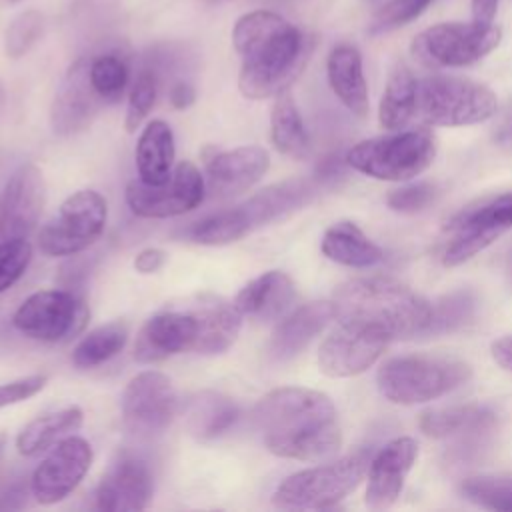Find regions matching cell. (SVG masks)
<instances>
[{
  "label": "cell",
  "instance_id": "7c38bea8",
  "mask_svg": "<svg viewBox=\"0 0 512 512\" xmlns=\"http://www.w3.org/2000/svg\"><path fill=\"white\" fill-rule=\"evenodd\" d=\"M204 194L202 172L190 160H182L160 184H146L140 178L128 182L126 204L140 218H172L198 208Z\"/></svg>",
  "mask_w": 512,
  "mask_h": 512
},
{
  "label": "cell",
  "instance_id": "83f0119b",
  "mask_svg": "<svg viewBox=\"0 0 512 512\" xmlns=\"http://www.w3.org/2000/svg\"><path fill=\"white\" fill-rule=\"evenodd\" d=\"M174 134L164 120H152L136 142V172L146 184L164 182L174 168Z\"/></svg>",
  "mask_w": 512,
  "mask_h": 512
},
{
  "label": "cell",
  "instance_id": "7bdbcfd3",
  "mask_svg": "<svg viewBox=\"0 0 512 512\" xmlns=\"http://www.w3.org/2000/svg\"><path fill=\"white\" fill-rule=\"evenodd\" d=\"M436 198V186L430 182H416L396 188L388 194L386 204L402 214H414L430 206Z\"/></svg>",
  "mask_w": 512,
  "mask_h": 512
},
{
  "label": "cell",
  "instance_id": "b9f144b4",
  "mask_svg": "<svg viewBox=\"0 0 512 512\" xmlns=\"http://www.w3.org/2000/svg\"><path fill=\"white\" fill-rule=\"evenodd\" d=\"M32 246L26 238H16L0 244V292L8 290L28 268Z\"/></svg>",
  "mask_w": 512,
  "mask_h": 512
},
{
  "label": "cell",
  "instance_id": "603a6c76",
  "mask_svg": "<svg viewBox=\"0 0 512 512\" xmlns=\"http://www.w3.org/2000/svg\"><path fill=\"white\" fill-rule=\"evenodd\" d=\"M268 168L270 156L256 144L214 152V156L206 160L208 182L218 196H234L248 190L268 172Z\"/></svg>",
  "mask_w": 512,
  "mask_h": 512
},
{
  "label": "cell",
  "instance_id": "f6af8a7d",
  "mask_svg": "<svg viewBox=\"0 0 512 512\" xmlns=\"http://www.w3.org/2000/svg\"><path fill=\"white\" fill-rule=\"evenodd\" d=\"M28 496H32L30 480L28 484L22 480L12 482L8 488H4V492H0V510H20L26 506Z\"/></svg>",
  "mask_w": 512,
  "mask_h": 512
},
{
  "label": "cell",
  "instance_id": "ba28073f",
  "mask_svg": "<svg viewBox=\"0 0 512 512\" xmlns=\"http://www.w3.org/2000/svg\"><path fill=\"white\" fill-rule=\"evenodd\" d=\"M502 40V28L480 22H440L414 36L410 52L428 68H462L482 60Z\"/></svg>",
  "mask_w": 512,
  "mask_h": 512
},
{
  "label": "cell",
  "instance_id": "4316f807",
  "mask_svg": "<svg viewBox=\"0 0 512 512\" xmlns=\"http://www.w3.org/2000/svg\"><path fill=\"white\" fill-rule=\"evenodd\" d=\"M328 82L336 98L356 116L368 112V84L364 78L362 56L352 44H338L332 48L326 62Z\"/></svg>",
  "mask_w": 512,
  "mask_h": 512
},
{
  "label": "cell",
  "instance_id": "74e56055",
  "mask_svg": "<svg viewBox=\"0 0 512 512\" xmlns=\"http://www.w3.org/2000/svg\"><path fill=\"white\" fill-rule=\"evenodd\" d=\"M460 492L480 508L512 512V476H470L462 482Z\"/></svg>",
  "mask_w": 512,
  "mask_h": 512
},
{
  "label": "cell",
  "instance_id": "d6986e66",
  "mask_svg": "<svg viewBox=\"0 0 512 512\" xmlns=\"http://www.w3.org/2000/svg\"><path fill=\"white\" fill-rule=\"evenodd\" d=\"M152 490L148 464L140 456L122 452L96 488V506L102 512H138L148 506Z\"/></svg>",
  "mask_w": 512,
  "mask_h": 512
},
{
  "label": "cell",
  "instance_id": "ac0fdd59",
  "mask_svg": "<svg viewBox=\"0 0 512 512\" xmlns=\"http://www.w3.org/2000/svg\"><path fill=\"white\" fill-rule=\"evenodd\" d=\"M46 182L34 164H22L6 182L0 194V244L26 238L42 214Z\"/></svg>",
  "mask_w": 512,
  "mask_h": 512
},
{
  "label": "cell",
  "instance_id": "3957f363",
  "mask_svg": "<svg viewBox=\"0 0 512 512\" xmlns=\"http://www.w3.org/2000/svg\"><path fill=\"white\" fill-rule=\"evenodd\" d=\"M338 322L372 330L388 340L422 336L430 302L406 284L370 276L340 284L332 296Z\"/></svg>",
  "mask_w": 512,
  "mask_h": 512
},
{
  "label": "cell",
  "instance_id": "db71d44e",
  "mask_svg": "<svg viewBox=\"0 0 512 512\" xmlns=\"http://www.w3.org/2000/svg\"><path fill=\"white\" fill-rule=\"evenodd\" d=\"M208 2H218V0H208Z\"/></svg>",
  "mask_w": 512,
  "mask_h": 512
},
{
  "label": "cell",
  "instance_id": "7a4b0ae2",
  "mask_svg": "<svg viewBox=\"0 0 512 512\" xmlns=\"http://www.w3.org/2000/svg\"><path fill=\"white\" fill-rule=\"evenodd\" d=\"M232 44L242 58L238 88L252 100L286 92L310 54L308 38L294 24L268 10L238 18Z\"/></svg>",
  "mask_w": 512,
  "mask_h": 512
},
{
  "label": "cell",
  "instance_id": "60d3db41",
  "mask_svg": "<svg viewBox=\"0 0 512 512\" xmlns=\"http://www.w3.org/2000/svg\"><path fill=\"white\" fill-rule=\"evenodd\" d=\"M432 0H388L370 24L372 34H384L418 18Z\"/></svg>",
  "mask_w": 512,
  "mask_h": 512
},
{
  "label": "cell",
  "instance_id": "2e32d148",
  "mask_svg": "<svg viewBox=\"0 0 512 512\" xmlns=\"http://www.w3.org/2000/svg\"><path fill=\"white\" fill-rule=\"evenodd\" d=\"M388 342V338L372 330L338 322L320 344L318 366L330 378L358 376L380 358Z\"/></svg>",
  "mask_w": 512,
  "mask_h": 512
},
{
  "label": "cell",
  "instance_id": "bcb514c9",
  "mask_svg": "<svg viewBox=\"0 0 512 512\" xmlns=\"http://www.w3.org/2000/svg\"><path fill=\"white\" fill-rule=\"evenodd\" d=\"M166 262V252L160 248H144L134 258V268L140 274H154Z\"/></svg>",
  "mask_w": 512,
  "mask_h": 512
},
{
  "label": "cell",
  "instance_id": "ab89813d",
  "mask_svg": "<svg viewBox=\"0 0 512 512\" xmlns=\"http://www.w3.org/2000/svg\"><path fill=\"white\" fill-rule=\"evenodd\" d=\"M44 28V18L36 10H28L18 14L6 28L4 34V50L10 58L24 56L34 42L40 38Z\"/></svg>",
  "mask_w": 512,
  "mask_h": 512
},
{
  "label": "cell",
  "instance_id": "8d00e7d4",
  "mask_svg": "<svg viewBox=\"0 0 512 512\" xmlns=\"http://www.w3.org/2000/svg\"><path fill=\"white\" fill-rule=\"evenodd\" d=\"M248 232L238 208L210 214L190 228V238L204 246H222L244 238Z\"/></svg>",
  "mask_w": 512,
  "mask_h": 512
},
{
  "label": "cell",
  "instance_id": "681fc988",
  "mask_svg": "<svg viewBox=\"0 0 512 512\" xmlns=\"http://www.w3.org/2000/svg\"><path fill=\"white\" fill-rule=\"evenodd\" d=\"M500 0H472V20L480 24H492Z\"/></svg>",
  "mask_w": 512,
  "mask_h": 512
},
{
  "label": "cell",
  "instance_id": "30bf717a",
  "mask_svg": "<svg viewBox=\"0 0 512 512\" xmlns=\"http://www.w3.org/2000/svg\"><path fill=\"white\" fill-rule=\"evenodd\" d=\"M90 310L70 290H40L30 294L14 312L12 324L26 338L62 342L78 334L88 322Z\"/></svg>",
  "mask_w": 512,
  "mask_h": 512
},
{
  "label": "cell",
  "instance_id": "f1b7e54d",
  "mask_svg": "<svg viewBox=\"0 0 512 512\" xmlns=\"http://www.w3.org/2000/svg\"><path fill=\"white\" fill-rule=\"evenodd\" d=\"M320 248L328 260L350 268H370L384 258L382 250L348 220L332 224L324 232Z\"/></svg>",
  "mask_w": 512,
  "mask_h": 512
},
{
  "label": "cell",
  "instance_id": "4fadbf2b",
  "mask_svg": "<svg viewBox=\"0 0 512 512\" xmlns=\"http://www.w3.org/2000/svg\"><path fill=\"white\" fill-rule=\"evenodd\" d=\"M124 426L142 436L160 434L178 412V396L168 376L156 370L136 374L122 392Z\"/></svg>",
  "mask_w": 512,
  "mask_h": 512
},
{
  "label": "cell",
  "instance_id": "c3c4849f",
  "mask_svg": "<svg viewBox=\"0 0 512 512\" xmlns=\"http://www.w3.org/2000/svg\"><path fill=\"white\" fill-rule=\"evenodd\" d=\"M492 358L504 370H512V334L492 342Z\"/></svg>",
  "mask_w": 512,
  "mask_h": 512
},
{
  "label": "cell",
  "instance_id": "7402d4cb",
  "mask_svg": "<svg viewBox=\"0 0 512 512\" xmlns=\"http://www.w3.org/2000/svg\"><path fill=\"white\" fill-rule=\"evenodd\" d=\"M420 430L430 438H456L458 450H472L496 424V412L482 404H462L426 410L420 416Z\"/></svg>",
  "mask_w": 512,
  "mask_h": 512
},
{
  "label": "cell",
  "instance_id": "4dcf8cb0",
  "mask_svg": "<svg viewBox=\"0 0 512 512\" xmlns=\"http://www.w3.org/2000/svg\"><path fill=\"white\" fill-rule=\"evenodd\" d=\"M82 420L84 414L78 406H66L62 410L38 416L20 430L16 448L24 456H36L72 436L82 426Z\"/></svg>",
  "mask_w": 512,
  "mask_h": 512
},
{
  "label": "cell",
  "instance_id": "7dc6e473",
  "mask_svg": "<svg viewBox=\"0 0 512 512\" xmlns=\"http://www.w3.org/2000/svg\"><path fill=\"white\" fill-rule=\"evenodd\" d=\"M168 98H170V104H172L174 108L184 110V108H188V106L194 104L196 92H194L192 84H188V82H184V80H178V82L172 84V88H170V92H168Z\"/></svg>",
  "mask_w": 512,
  "mask_h": 512
},
{
  "label": "cell",
  "instance_id": "f546056e",
  "mask_svg": "<svg viewBox=\"0 0 512 512\" xmlns=\"http://www.w3.org/2000/svg\"><path fill=\"white\" fill-rule=\"evenodd\" d=\"M238 414L232 398L214 390H202L188 402L186 428L198 440H212L228 432L238 420Z\"/></svg>",
  "mask_w": 512,
  "mask_h": 512
},
{
  "label": "cell",
  "instance_id": "44dd1931",
  "mask_svg": "<svg viewBox=\"0 0 512 512\" xmlns=\"http://www.w3.org/2000/svg\"><path fill=\"white\" fill-rule=\"evenodd\" d=\"M182 304L198 322L196 354H222L236 342L242 328V314L234 302L212 292H200L184 298Z\"/></svg>",
  "mask_w": 512,
  "mask_h": 512
},
{
  "label": "cell",
  "instance_id": "8992f818",
  "mask_svg": "<svg viewBox=\"0 0 512 512\" xmlns=\"http://www.w3.org/2000/svg\"><path fill=\"white\" fill-rule=\"evenodd\" d=\"M368 454L356 452L344 458L306 468L286 476L272 494V504L284 510H326L342 502L368 472Z\"/></svg>",
  "mask_w": 512,
  "mask_h": 512
},
{
  "label": "cell",
  "instance_id": "9a60e30c",
  "mask_svg": "<svg viewBox=\"0 0 512 512\" xmlns=\"http://www.w3.org/2000/svg\"><path fill=\"white\" fill-rule=\"evenodd\" d=\"M198 342V322L180 302L166 304L150 316L134 342V358L140 364L160 362L174 354L194 352Z\"/></svg>",
  "mask_w": 512,
  "mask_h": 512
},
{
  "label": "cell",
  "instance_id": "816d5d0a",
  "mask_svg": "<svg viewBox=\"0 0 512 512\" xmlns=\"http://www.w3.org/2000/svg\"><path fill=\"white\" fill-rule=\"evenodd\" d=\"M4 448H6V434H2V432H0V460H2Z\"/></svg>",
  "mask_w": 512,
  "mask_h": 512
},
{
  "label": "cell",
  "instance_id": "5b68a950",
  "mask_svg": "<svg viewBox=\"0 0 512 512\" xmlns=\"http://www.w3.org/2000/svg\"><path fill=\"white\" fill-rule=\"evenodd\" d=\"M496 94L474 80L458 76H426L416 82V122L428 126H468L496 114Z\"/></svg>",
  "mask_w": 512,
  "mask_h": 512
},
{
  "label": "cell",
  "instance_id": "d4e9b609",
  "mask_svg": "<svg viewBox=\"0 0 512 512\" xmlns=\"http://www.w3.org/2000/svg\"><path fill=\"white\" fill-rule=\"evenodd\" d=\"M332 320H336L332 300L302 304L276 324L268 344L270 358L286 362L298 356Z\"/></svg>",
  "mask_w": 512,
  "mask_h": 512
},
{
  "label": "cell",
  "instance_id": "f907efd6",
  "mask_svg": "<svg viewBox=\"0 0 512 512\" xmlns=\"http://www.w3.org/2000/svg\"><path fill=\"white\" fill-rule=\"evenodd\" d=\"M504 274H506L508 284L512 286V248H510V252H508V256H506V262H504Z\"/></svg>",
  "mask_w": 512,
  "mask_h": 512
},
{
  "label": "cell",
  "instance_id": "52a82bcc",
  "mask_svg": "<svg viewBox=\"0 0 512 512\" xmlns=\"http://www.w3.org/2000/svg\"><path fill=\"white\" fill-rule=\"evenodd\" d=\"M436 156V138L428 130H400L354 144L346 164L376 180L402 182L422 174Z\"/></svg>",
  "mask_w": 512,
  "mask_h": 512
},
{
  "label": "cell",
  "instance_id": "484cf974",
  "mask_svg": "<svg viewBox=\"0 0 512 512\" xmlns=\"http://www.w3.org/2000/svg\"><path fill=\"white\" fill-rule=\"evenodd\" d=\"M296 286L282 270H268L250 280L234 298L242 316L258 322L278 320L294 302Z\"/></svg>",
  "mask_w": 512,
  "mask_h": 512
},
{
  "label": "cell",
  "instance_id": "f5cc1de1",
  "mask_svg": "<svg viewBox=\"0 0 512 512\" xmlns=\"http://www.w3.org/2000/svg\"><path fill=\"white\" fill-rule=\"evenodd\" d=\"M4 102V92H2V88H0V104Z\"/></svg>",
  "mask_w": 512,
  "mask_h": 512
},
{
  "label": "cell",
  "instance_id": "277c9868",
  "mask_svg": "<svg viewBox=\"0 0 512 512\" xmlns=\"http://www.w3.org/2000/svg\"><path fill=\"white\" fill-rule=\"evenodd\" d=\"M470 374V366L458 358L410 354L384 362L376 382L386 400L410 406L436 400L460 388L468 382Z\"/></svg>",
  "mask_w": 512,
  "mask_h": 512
},
{
  "label": "cell",
  "instance_id": "9c48e42d",
  "mask_svg": "<svg viewBox=\"0 0 512 512\" xmlns=\"http://www.w3.org/2000/svg\"><path fill=\"white\" fill-rule=\"evenodd\" d=\"M108 206L96 190L70 194L38 232V248L46 256H74L90 248L104 232Z\"/></svg>",
  "mask_w": 512,
  "mask_h": 512
},
{
  "label": "cell",
  "instance_id": "cb8c5ba5",
  "mask_svg": "<svg viewBox=\"0 0 512 512\" xmlns=\"http://www.w3.org/2000/svg\"><path fill=\"white\" fill-rule=\"evenodd\" d=\"M316 188H318V180L292 178V180L266 186L264 190L256 192L236 208L248 232H252L254 228L282 220L292 212L304 208L314 198Z\"/></svg>",
  "mask_w": 512,
  "mask_h": 512
},
{
  "label": "cell",
  "instance_id": "f35d334b",
  "mask_svg": "<svg viewBox=\"0 0 512 512\" xmlns=\"http://www.w3.org/2000/svg\"><path fill=\"white\" fill-rule=\"evenodd\" d=\"M158 76L160 74L150 64L138 72V76L130 88L128 106H126L124 126L128 132H136V128L144 122V118L152 110L156 96H158V82H160Z\"/></svg>",
  "mask_w": 512,
  "mask_h": 512
},
{
  "label": "cell",
  "instance_id": "ee69618b",
  "mask_svg": "<svg viewBox=\"0 0 512 512\" xmlns=\"http://www.w3.org/2000/svg\"><path fill=\"white\" fill-rule=\"evenodd\" d=\"M46 380L48 378L44 374H32L26 378H18V380L0 384V408L32 398L46 386Z\"/></svg>",
  "mask_w": 512,
  "mask_h": 512
},
{
  "label": "cell",
  "instance_id": "d6a6232c",
  "mask_svg": "<svg viewBox=\"0 0 512 512\" xmlns=\"http://www.w3.org/2000/svg\"><path fill=\"white\" fill-rule=\"evenodd\" d=\"M416 82L418 78L406 68L398 64L384 88L378 120L386 130H400L408 126L416 116Z\"/></svg>",
  "mask_w": 512,
  "mask_h": 512
},
{
  "label": "cell",
  "instance_id": "e0dca14e",
  "mask_svg": "<svg viewBox=\"0 0 512 512\" xmlns=\"http://www.w3.org/2000/svg\"><path fill=\"white\" fill-rule=\"evenodd\" d=\"M104 100L92 86L90 60L78 58L62 76L52 106L50 126L58 136H74L86 130L98 116Z\"/></svg>",
  "mask_w": 512,
  "mask_h": 512
},
{
  "label": "cell",
  "instance_id": "ffe728a7",
  "mask_svg": "<svg viewBox=\"0 0 512 512\" xmlns=\"http://www.w3.org/2000/svg\"><path fill=\"white\" fill-rule=\"evenodd\" d=\"M418 458V444L410 436H400L390 440L368 464V486H366V506L372 510L390 508Z\"/></svg>",
  "mask_w": 512,
  "mask_h": 512
},
{
  "label": "cell",
  "instance_id": "1f68e13d",
  "mask_svg": "<svg viewBox=\"0 0 512 512\" xmlns=\"http://www.w3.org/2000/svg\"><path fill=\"white\" fill-rule=\"evenodd\" d=\"M270 138L274 148L290 158H306L310 152V136L294 98L286 92L278 94L270 112Z\"/></svg>",
  "mask_w": 512,
  "mask_h": 512
},
{
  "label": "cell",
  "instance_id": "5bb4252c",
  "mask_svg": "<svg viewBox=\"0 0 512 512\" xmlns=\"http://www.w3.org/2000/svg\"><path fill=\"white\" fill-rule=\"evenodd\" d=\"M92 456V446L74 434L54 444L30 476L32 498L50 506L70 496L90 470Z\"/></svg>",
  "mask_w": 512,
  "mask_h": 512
},
{
  "label": "cell",
  "instance_id": "d590c367",
  "mask_svg": "<svg viewBox=\"0 0 512 512\" xmlns=\"http://www.w3.org/2000/svg\"><path fill=\"white\" fill-rule=\"evenodd\" d=\"M90 80L104 104H114L126 92L130 80L128 64L116 52H106L90 58Z\"/></svg>",
  "mask_w": 512,
  "mask_h": 512
},
{
  "label": "cell",
  "instance_id": "e575fe53",
  "mask_svg": "<svg viewBox=\"0 0 512 512\" xmlns=\"http://www.w3.org/2000/svg\"><path fill=\"white\" fill-rule=\"evenodd\" d=\"M478 308V298L472 290H454L434 304H430V316L422 336L452 334L472 322Z\"/></svg>",
  "mask_w": 512,
  "mask_h": 512
},
{
  "label": "cell",
  "instance_id": "836d02e7",
  "mask_svg": "<svg viewBox=\"0 0 512 512\" xmlns=\"http://www.w3.org/2000/svg\"><path fill=\"white\" fill-rule=\"evenodd\" d=\"M128 340V324L114 320L90 330L72 350V364L76 368H94L114 358Z\"/></svg>",
  "mask_w": 512,
  "mask_h": 512
},
{
  "label": "cell",
  "instance_id": "8fae6325",
  "mask_svg": "<svg viewBox=\"0 0 512 512\" xmlns=\"http://www.w3.org/2000/svg\"><path fill=\"white\" fill-rule=\"evenodd\" d=\"M512 228V192L480 200L448 222L450 240L442 252L444 266H458Z\"/></svg>",
  "mask_w": 512,
  "mask_h": 512
},
{
  "label": "cell",
  "instance_id": "6da1fadb",
  "mask_svg": "<svg viewBox=\"0 0 512 512\" xmlns=\"http://www.w3.org/2000/svg\"><path fill=\"white\" fill-rule=\"evenodd\" d=\"M252 420L266 450L280 458L320 462L332 458L342 444L336 406L320 390H270L256 402Z\"/></svg>",
  "mask_w": 512,
  "mask_h": 512
},
{
  "label": "cell",
  "instance_id": "11a10c76",
  "mask_svg": "<svg viewBox=\"0 0 512 512\" xmlns=\"http://www.w3.org/2000/svg\"><path fill=\"white\" fill-rule=\"evenodd\" d=\"M14 2H16V0H14Z\"/></svg>",
  "mask_w": 512,
  "mask_h": 512
}]
</instances>
